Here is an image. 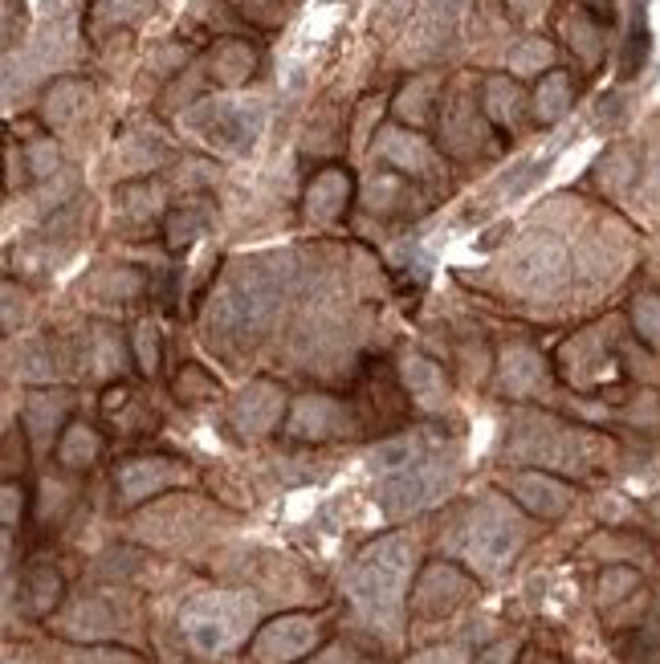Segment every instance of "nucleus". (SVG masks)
<instances>
[{
    "mask_svg": "<svg viewBox=\"0 0 660 664\" xmlns=\"http://www.w3.org/2000/svg\"><path fill=\"white\" fill-rule=\"evenodd\" d=\"M522 543V531L502 505L481 502L473 510V522H469V555L485 567V571H497L502 562L510 559L514 550Z\"/></svg>",
    "mask_w": 660,
    "mask_h": 664,
    "instance_id": "nucleus-5",
    "label": "nucleus"
},
{
    "mask_svg": "<svg viewBox=\"0 0 660 664\" xmlns=\"http://www.w3.org/2000/svg\"><path fill=\"white\" fill-rule=\"evenodd\" d=\"M346 424L343 404L330 396H302L282 424V436L294 444H322L330 436H339Z\"/></svg>",
    "mask_w": 660,
    "mask_h": 664,
    "instance_id": "nucleus-9",
    "label": "nucleus"
},
{
    "mask_svg": "<svg viewBox=\"0 0 660 664\" xmlns=\"http://www.w3.org/2000/svg\"><path fill=\"white\" fill-rule=\"evenodd\" d=\"M13 522H16V486L9 481L4 486V526H13Z\"/></svg>",
    "mask_w": 660,
    "mask_h": 664,
    "instance_id": "nucleus-26",
    "label": "nucleus"
},
{
    "mask_svg": "<svg viewBox=\"0 0 660 664\" xmlns=\"http://www.w3.org/2000/svg\"><path fill=\"white\" fill-rule=\"evenodd\" d=\"M346 196V179L339 176V172H327V176L315 184V193H310V212H322V217H330L334 212V205Z\"/></svg>",
    "mask_w": 660,
    "mask_h": 664,
    "instance_id": "nucleus-20",
    "label": "nucleus"
},
{
    "mask_svg": "<svg viewBox=\"0 0 660 664\" xmlns=\"http://www.w3.org/2000/svg\"><path fill=\"white\" fill-rule=\"evenodd\" d=\"M497 380L510 396H530L542 380V359L530 347H506L497 359Z\"/></svg>",
    "mask_w": 660,
    "mask_h": 664,
    "instance_id": "nucleus-14",
    "label": "nucleus"
},
{
    "mask_svg": "<svg viewBox=\"0 0 660 664\" xmlns=\"http://www.w3.org/2000/svg\"><path fill=\"white\" fill-rule=\"evenodd\" d=\"M318 644V624L310 616H278L254 636L257 664H294Z\"/></svg>",
    "mask_w": 660,
    "mask_h": 664,
    "instance_id": "nucleus-7",
    "label": "nucleus"
},
{
    "mask_svg": "<svg viewBox=\"0 0 660 664\" xmlns=\"http://www.w3.org/2000/svg\"><path fill=\"white\" fill-rule=\"evenodd\" d=\"M510 493L522 510L539 517L567 514L570 505V489L563 481H555V477H542V473H518V477H510Z\"/></svg>",
    "mask_w": 660,
    "mask_h": 664,
    "instance_id": "nucleus-13",
    "label": "nucleus"
},
{
    "mask_svg": "<svg viewBox=\"0 0 660 664\" xmlns=\"http://www.w3.org/2000/svg\"><path fill=\"white\" fill-rule=\"evenodd\" d=\"M282 286L273 273L261 269H240L216 290L209 311V335L212 342H225V347H249L257 342V335L270 326L273 306H278Z\"/></svg>",
    "mask_w": 660,
    "mask_h": 664,
    "instance_id": "nucleus-1",
    "label": "nucleus"
},
{
    "mask_svg": "<svg viewBox=\"0 0 660 664\" xmlns=\"http://www.w3.org/2000/svg\"><path fill=\"white\" fill-rule=\"evenodd\" d=\"M469 595V579L449 567V562H433L428 571L421 575L416 591H412V607L424 611V616H440V611H452L457 599H465Z\"/></svg>",
    "mask_w": 660,
    "mask_h": 664,
    "instance_id": "nucleus-11",
    "label": "nucleus"
},
{
    "mask_svg": "<svg viewBox=\"0 0 660 664\" xmlns=\"http://www.w3.org/2000/svg\"><path fill=\"white\" fill-rule=\"evenodd\" d=\"M254 620V599L240 591H209L196 595L192 604L184 607L180 628L184 640L192 644L200 656H216V652L233 649L240 636L249 632Z\"/></svg>",
    "mask_w": 660,
    "mask_h": 664,
    "instance_id": "nucleus-3",
    "label": "nucleus"
},
{
    "mask_svg": "<svg viewBox=\"0 0 660 664\" xmlns=\"http://www.w3.org/2000/svg\"><path fill=\"white\" fill-rule=\"evenodd\" d=\"M416 664H449V661H440V656H421Z\"/></svg>",
    "mask_w": 660,
    "mask_h": 664,
    "instance_id": "nucleus-27",
    "label": "nucleus"
},
{
    "mask_svg": "<svg viewBox=\"0 0 660 664\" xmlns=\"http://www.w3.org/2000/svg\"><path fill=\"white\" fill-rule=\"evenodd\" d=\"M70 408V392H33L30 404H25V429L37 436V441H49V432Z\"/></svg>",
    "mask_w": 660,
    "mask_h": 664,
    "instance_id": "nucleus-16",
    "label": "nucleus"
},
{
    "mask_svg": "<svg viewBox=\"0 0 660 664\" xmlns=\"http://www.w3.org/2000/svg\"><path fill=\"white\" fill-rule=\"evenodd\" d=\"M567 273V257L558 249L555 241H526L522 249L514 253V261L506 266V278L518 294H551L558 281Z\"/></svg>",
    "mask_w": 660,
    "mask_h": 664,
    "instance_id": "nucleus-6",
    "label": "nucleus"
},
{
    "mask_svg": "<svg viewBox=\"0 0 660 664\" xmlns=\"http://www.w3.org/2000/svg\"><path fill=\"white\" fill-rule=\"evenodd\" d=\"M408 562H412V547H408V538H400V534H388V538L372 543V547L360 555V562H355L351 599L376 624L396 620L400 599H404Z\"/></svg>",
    "mask_w": 660,
    "mask_h": 664,
    "instance_id": "nucleus-2",
    "label": "nucleus"
},
{
    "mask_svg": "<svg viewBox=\"0 0 660 664\" xmlns=\"http://www.w3.org/2000/svg\"><path fill=\"white\" fill-rule=\"evenodd\" d=\"M135 354H139V371L143 375H155L160 371V335H155V326L143 323L135 330Z\"/></svg>",
    "mask_w": 660,
    "mask_h": 664,
    "instance_id": "nucleus-21",
    "label": "nucleus"
},
{
    "mask_svg": "<svg viewBox=\"0 0 660 664\" xmlns=\"http://www.w3.org/2000/svg\"><path fill=\"white\" fill-rule=\"evenodd\" d=\"M449 486V465L436 457V453H424L404 469L388 473V481L379 486V505L388 514H412V510H424L428 502H436Z\"/></svg>",
    "mask_w": 660,
    "mask_h": 664,
    "instance_id": "nucleus-4",
    "label": "nucleus"
},
{
    "mask_svg": "<svg viewBox=\"0 0 660 664\" xmlns=\"http://www.w3.org/2000/svg\"><path fill=\"white\" fill-rule=\"evenodd\" d=\"M98 453H103V436L82 420L66 424V432L58 436V461L66 469H91Z\"/></svg>",
    "mask_w": 660,
    "mask_h": 664,
    "instance_id": "nucleus-15",
    "label": "nucleus"
},
{
    "mask_svg": "<svg viewBox=\"0 0 660 664\" xmlns=\"http://www.w3.org/2000/svg\"><path fill=\"white\" fill-rule=\"evenodd\" d=\"M188 477V465L172 457H131L115 469V486H119V498L127 505L143 502L151 493H164V489L180 486Z\"/></svg>",
    "mask_w": 660,
    "mask_h": 664,
    "instance_id": "nucleus-8",
    "label": "nucleus"
},
{
    "mask_svg": "<svg viewBox=\"0 0 660 664\" xmlns=\"http://www.w3.org/2000/svg\"><path fill=\"white\" fill-rule=\"evenodd\" d=\"M514 656H518V640H497L485 652H478L473 664H514Z\"/></svg>",
    "mask_w": 660,
    "mask_h": 664,
    "instance_id": "nucleus-25",
    "label": "nucleus"
},
{
    "mask_svg": "<svg viewBox=\"0 0 660 664\" xmlns=\"http://www.w3.org/2000/svg\"><path fill=\"white\" fill-rule=\"evenodd\" d=\"M327 664H334V661H327Z\"/></svg>",
    "mask_w": 660,
    "mask_h": 664,
    "instance_id": "nucleus-28",
    "label": "nucleus"
},
{
    "mask_svg": "<svg viewBox=\"0 0 660 664\" xmlns=\"http://www.w3.org/2000/svg\"><path fill=\"white\" fill-rule=\"evenodd\" d=\"M66 664H143L127 649H78L66 656Z\"/></svg>",
    "mask_w": 660,
    "mask_h": 664,
    "instance_id": "nucleus-22",
    "label": "nucleus"
},
{
    "mask_svg": "<svg viewBox=\"0 0 660 664\" xmlns=\"http://www.w3.org/2000/svg\"><path fill=\"white\" fill-rule=\"evenodd\" d=\"M285 399L282 387L270 384V380H257V384L240 387L237 399H233V424H237L240 436H261L282 424Z\"/></svg>",
    "mask_w": 660,
    "mask_h": 664,
    "instance_id": "nucleus-10",
    "label": "nucleus"
},
{
    "mask_svg": "<svg viewBox=\"0 0 660 664\" xmlns=\"http://www.w3.org/2000/svg\"><path fill=\"white\" fill-rule=\"evenodd\" d=\"M176 396H180L184 404L209 399V396H216V380L200 368H180V375H176Z\"/></svg>",
    "mask_w": 660,
    "mask_h": 664,
    "instance_id": "nucleus-19",
    "label": "nucleus"
},
{
    "mask_svg": "<svg viewBox=\"0 0 660 664\" xmlns=\"http://www.w3.org/2000/svg\"><path fill=\"white\" fill-rule=\"evenodd\" d=\"M400 380H404L408 396L421 412H449L452 399H449V384H445V371L436 368L433 359L424 354H408L404 368H400Z\"/></svg>",
    "mask_w": 660,
    "mask_h": 664,
    "instance_id": "nucleus-12",
    "label": "nucleus"
},
{
    "mask_svg": "<svg viewBox=\"0 0 660 664\" xmlns=\"http://www.w3.org/2000/svg\"><path fill=\"white\" fill-rule=\"evenodd\" d=\"M61 599V575L54 567H33L25 575V611L30 616H49Z\"/></svg>",
    "mask_w": 660,
    "mask_h": 664,
    "instance_id": "nucleus-17",
    "label": "nucleus"
},
{
    "mask_svg": "<svg viewBox=\"0 0 660 664\" xmlns=\"http://www.w3.org/2000/svg\"><path fill=\"white\" fill-rule=\"evenodd\" d=\"M115 628V616L106 611V604L98 599H86V604L74 611V624H70V632H86V636H106Z\"/></svg>",
    "mask_w": 660,
    "mask_h": 664,
    "instance_id": "nucleus-18",
    "label": "nucleus"
},
{
    "mask_svg": "<svg viewBox=\"0 0 660 664\" xmlns=\"http://www.w3.org/2000/svg\"><path fill=\"white\" fill-rule=\"evenodd\" d=\"M636 326H640V335L648 342H660V302L657 298H645L640 306H636Z\"/></svg>",
    "mask_w": 660,
    "mask_h": 664,
    "instance_id": "nucleus-24",
    "label": "nucleus"
},
{
    "mask_svg": "<svg viewBox=\"0 0 660 664\" xmlns=\"http://www.w3.org/2000/svg\"><path fill=\"white\" fill-rule=\"evenodd\" d=\"M640 579H636V571H608L600 583V599L603 604H612V599H620V595H628L632 587H636Z\"/></svg>",
    "mask_w": 660,
    "mask_h": 664,
    "instance_id": "nucleus-23",
    "label": "nucleus"
}]
</instances>
